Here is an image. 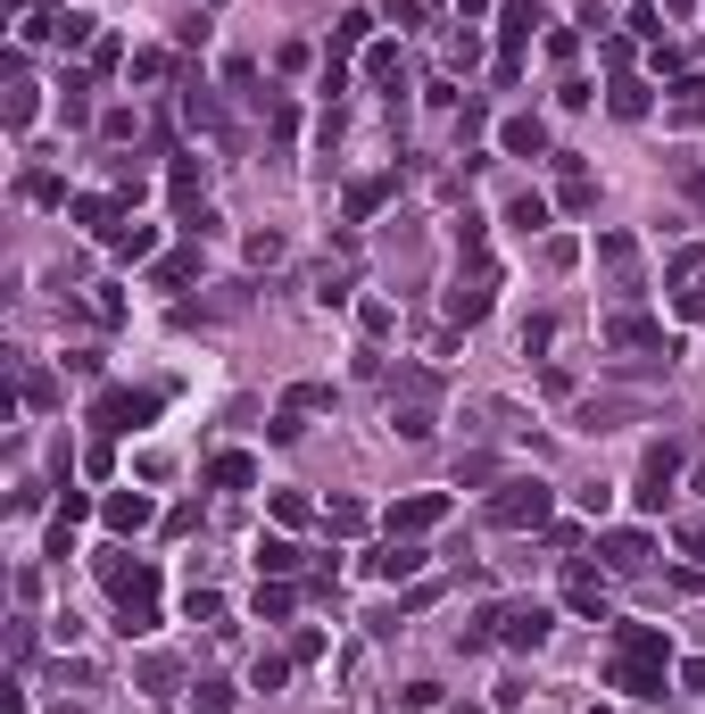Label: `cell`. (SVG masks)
I'll list each match as a JSON object with an SVG mask.
<instances>
[{"instance_id": "22", "label": "cell", "mask_w": 705, "mask_h": 714, "mask_svg": "<svg viewBox=\"0 0 705 714\" xmlns=\"http://www.w3.org/2000/svg\"><path fill=\"white\" fill-rule=\"evenodd\" d=\"M167 191H175V216L191 225V216H200V158H191V150L167 167Z\"/></svg>"}, {"instance_id": "53", "label": "cell", "mask_w": 705, "mask_h": 714, "mask_svg": "<svg viewBox=\"0 0 705 714\" xmlns=\"http://www.w3.org/2000/svg\"><path fill=\"white\" fill-rule=\"evenodd\" d=\"M100 133H109V142H133V133H142V116H133V109H109V116H100Z\"/></svg>"}, {"instance_id": "39", "label": "cell", "mask_w": 705, "mask_h": 714, "mask_svg": "<svg viewBox=\"0 0 705 714\" xmlns=\"http://www.w3.org/2000/svg\"><path fill=\"white\" fill-rule=\"evenodd\" d=\"M233 706H242L233 681H200V690H191V714H233Z\"/></svg>"}, {"instance_id": "4", "label": "cell", "mask_w": 705, "mask_h": 714, "mask_svg": "<svg viewBox=\"0 0 705 714\" xmlns=\"http://www.w3.org/2000/svg\"><path fill=\"white\" fill-rule=\"evenodd\" d=\"M499 308V266L490 258H465L457 282H448V324H482Z\"/></svg>"}, {"instance_id": "26", "label": "cell", "mask_w": 705, "mask_h": 714, "mask_svg": "<svg viewBox=\"0 0 705 714\" xmlns=\"http://www.w3.org/2000/svg\"><path fill=\"white\" fill-rule=\"evenodd\" d=\"M208 482H216V490H249V482H258V457H242V449L208 457Z\"/></svg>"}, {"instance_id": "8", "label": "cell", "mask_w": 705, "mask_h": 714, "mask_svg": "<svg viewBox=\"0 0 705 714\" xmlns=\"http://www.w3.org/2000/svg\"><path fill=\"white\" fill-rule=\"evenodd\" d=\"M382 524H390V540H424V532L448 524V490H407V499H399Z\"/></svg>"}, {"instance_id": "47", "label": "cell", "mask_w": 705, "mask_h": 714, "mask_svg": "<svg viewBox=\"0 0 705 714\" xmlns=\"http://www.w3.org/2000/svg\"><path fill=\"white\" fill-rule=\"evenodd\" d=\"M249 266H282V233H275V225L249 233Z\"/></svg>"}, {"instance_id": "63", "label": "cell", "mask_w": 705, "mask_h": 714, "mask_svg": "<svg viewBox=\"0 0 705 714\" xmlns=\"http://www.w3.org/2000/svg\"><path fill=\"white\" fill-rule=\"evenodd\" d=\"M697 490H705V466H697Z\"/></svg>"}, {"instance_id": "27", "label": "cell", "mask_w": 705, "mask_h": 714, "mask_svg": "<svg viewBox=\"0 0 705 714\" xmlns=\"http://www.w3.org/2000/svg\"><path fill=\"white\" fill-rule=\"evenodd\" d=\"M58 109H67V125H92V76H83V67H67V83H58Z\"/></svg>"}, {"instance_id": "54", "label": "cell", "mask_w": 705, "mask_h": 714, "mask_svg": "<svg viewBox=\"0 0 705 714\" xmlns=\"http://www.w3.org/2000/svg\"><path fill=\"white\" fill-rule=\"evenodd\" d=\"M597 58H606L614 76H631V42H623V34H606V42H597Z\"/></svg>"}, {"instance_id": "17", "label": "cell", "mask_w": 705, "mask_h": 714, "mask_svg": "<svg viewBox=\"0 0 705 714\" xmlns=\"http://www.w3.org/2000/svg\"><path fill=\"white\" fill-rule=\"evenodd\" d=\"M539 25H548V9H539V0H506V9H499V42H506V58H523V42H531Z\"/></svg>"}, {"instance_id": "16", "label": "cell", "mask_w": 705, "mask_h": 714, "mask_svg": "<svg viewBox=\"0 0 705 714\" xmlns=\"http://www.w3.org/2000/svg\"><path fill=\"white\" fill-rule=\"evenodd\" d=\"M573 424L581 433H614V424H648V408H639V399H581Z\"/></svg>"}, {"instance_id": "33", "label": "cell", "mask_w": 705, "mask_h": 714, "mask_svg": "<svg viewBox=\"0 0 705 714\" xmlns=\"http://www.w3.org/2000/svg\"><path fill=\"white\" fill-rule=\"evenodd\" d=\"M109 249H116V258H158V225H116Z\"/></svg>"}, {"instance_id": "48", "label": "cell", "mask_w": 705, "mask_h": 714, "mask_svg": "<svg viewBox=\"0 0 705 714\" xmlns=\"http://www.w3.org/2000/svg\"><path fill=\"white\" fill-rule=\"evenodd\" d=\"M307 515H316V507H307L299 490H275V524H307Z\"/></svg>"}, {"instance_id": "11", "label": "cell", "mask_w": 705, "mask_h": 714, "mask_svg": "<svg viewBox=\"0 0 705 714\" xmlns=\"http://www.w3.org/2000/svg\"><path fill=\"white\" fill-rule=\"evenodd\" d=\"M672 482H681V449H672V440H656V449H648V466H639V490H631V499H639L648 515H664Z\"/></svg>"}, {"instance_id": "45", "label": "cell", "mask_w": 705, "mask_h": 714, "mask_svg": "<svg viewBox=\"0 0 705 714\" xmlns=\"http://www.w3.org/2000/svg\"><path fill=\"white\" fill-rule=\"evenodd\" d=\"M167 67H175L167 51H133V83H167Z\"/></svg>"}, {"instance_id": "36", "label": "cell", "mask_w": 705, "mask_h": 714, "mask_svg": "<svg viewBox=\"0 0 705 714\" xmlns=\"http://www.w3.org/2000/svg\"><path fill=\"white\" fill-rule=\"evenodd\" d=\"M291 606H299V590H291V582H258V623H282Z\"/></svg>"}, {"instance_id": "62", "label": "cell", "mask_w": 705, "mask_h": 714, "mask_svg": "<svg viewBox=\"0 0 705 714\" xmlns=\"http://www.w3.org/2000/svg\"><path fill=\"white\" fill-rule=\"evenodd\" d=\"M457 714H482V706H457Z\"/></svg>"}, {"instance_id": "35", "label": "cell", "mask_w": 705, "mask_h": 714, "mask_svg": "<svg viewBox=\"0 0 705 714\" xmlns=\"http://www.w3.org/2000/svg\"><path fill=\"white\" fill-rule=\"evenodd\" d=\"M606 109H614V116H648V83H639V76H614Z\"/></svg>"}, {"instance_id": "3", "label": "cell", "mask_w": 705, "mask_h": 714, "mask_svg": "<svg viewBox=\"0 0 705 714\" xmlns=\"http://www.w3.org/2000/svg\"><path fill=\"white\" fill-rule=\"evenodd\" d=\"M557 515V490L539 482V473H515V482H499V499H490V524L499 532H539Z\"/></svg>"}, {"instance_id": "23", "label": "cell", "mask_w": 705, "mask_h": 714, "mask_svg": "<svg viewBox=\"0 0 705 714\" xmlns=\"http://www.w3.org/2000/svg\"><path fill=\"white\" fill-rule=\"evenodd\" d=\"M664 125H705V76H681V83H672Z\"/></svg>"}, {"instance_id": "60", "label": "cell", "mask_w": 705, "mask_h": 714, "mask_svg": "<svg viewBox=\"0 0 705 714\" xmlns=\"http://www.w3.org/2000/svg\"><path fill=\"white\" fill-rule=\"evenodd\" d=\"M681 191H689V200H705V167H681Z\"/></svg>"}, {"instance_id": "56", "label": "cell", "mask_w": 705, "mask_h": 714, "mask_svg": "<svg viewBox=\"0 0 705 714\" xmlns=\"http://www.w3.org/2000/svg\"><path fill=\"white\" fill-rule=\"evenodd\" d=\"M183 116H191V125H200V133H216V125H224V116H216V100H200V92L183 100Z\"/></svg>"}, {"instance_id": "55", "label": "cell", "mask_w": 705, "mask_h": 714, "mask_svg": "<svg viewBox=\"0 0 705 714\" xmlns=\"http://www.w3.org/2000/svg\"><path fill=\"white\" fill-rule=\"evenodd\" d=\"M573 258H581V249L564 242V233H548V242H539V266H573Z\"/></svg>"}, {"instance_id": "7", "label": "cell", "mask_w": 705, "mask_h": 714, "mask_svg": "<svg viewBox=\"0 0 705 714\" xmlns=\"http://www.w3.org/2000/svg\"><path fill=\"white\" fill-rule=\"evenodd\" d=\"M606 349L614 357H672V341H664V324H656V316L614 308V316H606Z\"/></svg>"}, {"instance_id": "19", "label": "cell", "mask_w": 705, "mask_h": 714, "mask_svg": "<svg viewBox=\"0 0 705 714\" xmlns=\"http://www.w3.org/2000/svg\"><path fill=\"white\" fill-rule=\"evenodd\" d=\"M564 606H573V615H597V623H606V573L573 565V573H564Z\"/></svg>"}, {"instance_id": "24", "label": "cell", "mask_w": 705, "mask_h": 714, "mask_svg": "<svg viewBox=\"0 0 705 714\" xmlns=\"http://www.w3.org/2000/svg\"><path fill=\"white\" fill-rule=\"evenodd\" d=\"M390 191H399V175H357V183H349V225H366Z\"/></svg>"}, {"instance_id": "13", "label": "cell", "mask_w": 705, "mask_h": 714, "mask_svg": "<svg viewBox=\"0 0 705 714\" xmlns=\"http://www.w3.org/2000/svg\"><path fill=\"white\" fill-rule=\"evenodd\" d=\"M597 266L614 275V291H639V242H631L623 225H606V233H597Z\"/></svg>"}, {"instance_id": "14", "label": "cell", "mask_w": 705, "mask_h": 714, "mask_svg": "<svg viewBox=\"0 0 705 714\" xmlns=\"http://www.w3.org/2000/svg\"><path fill=\"white\" fill-rule=\"evenodd\" d=\"M597 557H606L614 573H648L656 540H648V532H631V524H623V532H597Z\"/></svg>"}, {"instance_id": "32", "label": "cell", "mask_w": 705, "mask_h": 714, "mask_svg": "<svg viewBox=\"0 0 705 714\" xmlns=\"http://www.w3.org/2000/svg\"><path fill=\"white\" fill-rule=\"evenodd\" d=\"M349 291H357V266H349V258H340V266H316V300H324V308H340Z\"/></svg>"}, {"instance_id": "31", "label": "cell", "mask_w": 705, "mask_h": 714, "mask_svg": "<svg viewBox=\"0 0 705 714\" xmlns=\"http://www.w3.org/2000/svg\"><path fill=\"white\" fill-rule=\"evenodd\" d=\"M291 665H299L291 648H266V657L249 665V690H282V681H291Z\"/></svg>"}, {"instance_id": "40", "label": "cell", "mask_w": 705, "mask_h": 714, "mask_svg": "<svg viewBox=\"0 0 705 714\" xmlns=\"http://www.w3.org/2000/svg\"><path fill=\"white\" fill-rule=\"evenodd\" d=\"M366 34H373V9H349V18L333 25V58H340V51H357Z\"/></svg>"}, {"instance_id": "61", "label": "cell", "mask_w": 705, "mask_h": 714, "mask_svg": "<svg viewBox=\"0 0 705 714\" xmlns=\"http://www.w3.org/2000/svg\"><path fill=\"white\" fill-rule=\"evenodd\" d=\"M482 9H490V0H465V18H482Z\"/></svg>"}, {"instance_id": "42", "label": "cell", "mask_w": 705, "mask_h": 714, "mask_svg": "<svg viewBox=\"0 0 705 714\" xmlns=\"http://www.w3.org/2000/svg\"><path fill=\"white\" fill-rule=\"evenodd\" d=\"M183 615H191V623H224V599H216V590H208V582H191Z\"/></svg>"}, {"instance_id": "5", "label": "cell", "mask_w": 705, "mask_h": 714, "mask_svg": "<svg viewBox=\"0 0 705 714\" xmlns=\"http://www.w3.org/2000/svg\"><path fill=\"white\" fill-rule=\"evenodd\" d=\"M482 623H490V639H499V648H539V639L557 632L539 599H499V606H490Z\"/></svg>"}, {"instance_id": "59", "label": "cell", "mask_w": 705, "mask_h": 714, "mask_svg": "<svg viewBox=\"0 0 705 714\" xmlns=\"http://www.w3.org/2000/svg\"><path fill=\"white\" fill-rule=\"evenodd\" d=\"M681 548H689V557L705 565V524H681Z\"/></svg>"}, {"instance_id": "18", "label": "cell", "mask_w": 705, "mask_h": 714, "mask_svg": "<svg viewBox=\"0 0 705 714\" xmlns=\"http://www.w3.org/2000/svg\"><path fill=\"white\" fill-rule=\"evenodd\" d=\"M557 208H573V216L597 208V175L581 167V158H557Z\"/></svg>"}, {"instance_id": "41", "label": "cell", "mask_w": 705, "mask_h": 714, "mask_svg": "<svg viewBox=\"0 0 705 714\" xmlns=\"http://www.w3.org/2000/svg\"><path fill=\"white\" fill-rule=\"evenodd\" d=\"M465 258H490V225H482V216H465V225H457V266Z\"/></svg>"}, {"instance_id": "20", "label": "cell", "mask_w": 705, "mask_h": 714, "mask_svg": "<svg viewBox=\"0 0 705 714\" xmlns=\"http://www.w3.org/2000/svg\"><path fill=\"white\" fill-rule=\"evenodd\" d=\"M499 150H506V158H548V125H539V116H506V125H499Z\"/></svg>"}, {"instance_id": "25", "label": "cell", "mask_w": 705, "mask_h": 714, "mask_svg": "<svg viewBox=\"0 0 705 714\" xmlns=\"http://www.w3.org/2000/svg\"><path fill=\"white\" fill-rule=\"evenodd\" d=\"M34 109H42V100H34V76H25V58H9V125H34Z\"/></svg>"}, {"instance_id": "15", "label": "cell", "mask_w": 705, "mask_h": 714, "mask_svg": "<svg viewBox=\"0 0 705 714\" xmlns=\"http://www.w3.org/2000/svg\"><path fill=\"white\" fill-rule=\"evenodd\" d=\"M366 565H373V582H390V590H399V582H415V573H424L432 557H424L415 540H382V548H373Z\"/></svg>"}, {"instance_id": "57", "label": "cell", "mask_w": 705, "mask_h": 714, "mask_svg": "<svg viewBox=\"0 0 705 714\" xmlns=\"http://www.w3.org/2000/svg\"><path fill=\"white\" fill-rule=\"evenodd\" d=\"M357 324H366V333L382 341V333H390V300H366V308H357Z\"/></svg>"}, {"instance_id": "43", "label": "cell", "mask_w": 705, "mask_h": 714, "mask_svg": "<svg viewBox=\"0 0 705 714\" xmlns=\"http://www.w3.org/2000/svg\"><path fill=\"white\" fill-rule=\"evenodd\" d=\"M366 76H373V83H399V42H373V51H366Z\"/></svg>"}, {"instance_id": "30", "label": "cell", "mask_w": 705, "mask_h": 714, "mask_svg": "<svg viewBox=\"0 0 705 714\" xmlns=\"http://www.w3.org/2000/svg\"><path fill=\"white\" fill-rule=\"evenodd\" d=\"M366 524H373V515H366V499H333V507H324V532H333V540H357Z\"/></svg>"}, {"instance_id": "37", "label": "cell", "mask_w": 705, "mask_h": 714, "mask_svg": "<svg viewBox=\"0 0 705 714\" xmlns=\"http://www.w3.org/2000/svg\"><path fill=\"white\" fill-rule=\"evenodd\" d=\"M282 408H291V415H316V408H333V382H291V391H282Z\"/></svg>"}, {"instance_id": "1", "label": "cell", "mask_w": 705, "mask_h": 714, "mask_svg": "<svg viewBox=\"0 0 705 714\" xmlns=\"http://www.w3.org/2000/svg\"><path fill=\"white\" fill-rule=\"evenodd\" d=\"M664 632L656 623H614V657H606V690L639 698V706H656L664 698Z\"/></svg>"}, {"instance_id": "38", "label": "cell", "mask_w": 705, "mask_h": 714, "mask_svg": "<svg viewBox=\"0 0 705 714\" xmlns=\"http://www.w3.org/2000/svg\"><path fill=\"white\" fill-rule=\"evenodd\" d=\"M149 275H158V282L175 291V282H191V275H200V249H167V258L149 266Z\"/></svg>"}, {"instance_id": "34", "label": "cell", "mask_w": 705, "mask_h": 714, "mask_svg": "<svg viewBox=\"0 0 705 714\" xmlns=\"http://www.w3.org/2000/svg\"><path fill=\"white\" fill-rule=\"evenodd\" d=\"M506 225H515V233H539V225H548V200H539V191H515V200H506Z\"/></svg>"}, {"instance_id": "49", "label": "cell", "mask_w": 705, "mask_h": 714, "mask_svg": "<svg viewBox=\"0 0 705 714\" xmlns=\"http://www.w3.org/2000/svg\"><path fill=\"white\" fill-rule=\"evenodd\" d=\"M631 34H639V42H664V9H648V0H639V9H631Z\"/></svg>"}, {"instance_id": "28", "label": "cell", "mask_w": 705, "mask_h": 714, "mask_svg": "<svg viewBox=\"0 0 705 714\" xmlns=\"http://www.w3.org/2000/svg\"><path fill=\"white\" fill-rule=\"evenodd\" d=\"M51 42H58V51H92V9H58Z\"/></svg>"}, {"instance_id": "2", "label": "cell", "mask_w": 705, "mask_h": 714, "mask_svg": "<svg viewBox=\"0 0 705 714\" xmlns=\"http://www.w3.org/2000/svg\"><path fill=\"white\" fill-rule=\"evenodd\" d=\"M382 399H390V433L399 440H432V424H440V366H390Z\"/></svg>"}, {"instance_id": "29", "label": "cell", "mask_w": 705, "mask_h": 714, "mask_svg": "<svg viewBox=\"0 0 705 714\" xmlns=\"http://www.w3.org/2000/svg\"><path fill=\"white\" fill-rule=\"evenodd\" d=\"M67 208H75V225H92L100 242L116 233V200H109V191H83V200H67Z\"/></svg>"}, {"instance_id": "9", "label": "cell", "mask_w": 705, "mask_h": 714, "mask_svg": "<svg viewBox=\"0 0 705 714\" xmlns=\"http://www.w3.org/2000/svg\"><path fill=\"white\" fill-rule=\"evenodd\" d=\"M100 582L116 590V606H158V573H149L142 557H125V548H109V557H100Z\"/></svg>"}, {"instance_id": "50", "label": "cell", "mask_w": 705, "mask_h": 714, "mask_svg": "<svg viewBox=\"0 0 705 714\" xmlns=\"http://www.w3.org/2000/svg\"><path fill=\"white\" fill-rule=\"evenodd\" d=\"M25 200H42V208H58V200H67V183H58V175H25Z\"/></svg>"}, {"instance_id": "46", "label": "cell", "mask_w": 705, "mask_h": 714, "mask_svg": "<svg viewBox=\"0 0 705 714\" xmlns=\"http://www.w3.org/2000/svg\"><path fill=\"white\" fill-rule=\"evenodd\" d=\"M25 408H58V382L42 366H25Z\"/></svg>"}, {"instance_id": "52", "label": "cell", "mask_w": 705, "mask_h": 714, "mask_svg": "<svg viewBox=\"0 0 705 714\" xmlns=\"http://www.w3.org/2000/svg\"><path fill=\"white\" fill-rule=\"evenodd\" d=\"M266 125H275V133H282V142H291V125H299V109H291V100H282V92H266Z\"/></svg>"}, {"instance_id": "12", "label": "cell", "mask_w": 705, "mask_h": 714, "mask_svg": "<svg viewBox=\"0 0 705 714\" xmlns=\"http://www.w3.org/2000/svg\"><path fill=\"white\" fill-rule=\"evenodd\" d=\"M100 515H109L116 540H133V532L158 524V499H149V490H109V499H100Z\"/></svg>"}, {"instance_id": "6", "label": "cell", "mask_w": 705, "mask_h": 714, "mask_svg": "<svg viewBox=\"0 0 705 714\" xmlns=\"http://www.w3.org/2000/svg\"><path fill=\"white\" fill-rule=\"evenodd\" d=\"M158 408H167V391H125V382H116V391L92 399V424H100V433H142Z\"/></svg>"}, {"instance_id": "21", "label": "cell", "mask_w": 705, "mask_h": 714, "mask_svg": "<svg viewBox=\"0 0 705 714\" xmlns=\"http://www.w3.org/2000/svg\"><path fill=\"white\" fill-rule=\"evenodd\" d=\"M299 565H307V548H299V540H282V532H275V540H258V582H291Z\"/></svg>"}, {"instance_id": "51", "label": "cell", "mask_w": 705, "mask_h": 714, "mask_svg": "<svg viewBox=\"0 0 705 714\" xmlns=\"http://www.w3.org/2000/svg\"><path fill=\"white\" fill-rule=\"evenodd\" d=\"M548 341H557V316H531V324H523V357H539Z\"/></svg>"}, {"instance_id": "44", "label": "cell", "mask_w": 705, "mask_h": 714, "mask_svg": "<svg viewBox=\"0 0 705 714\" xmlns=\"http://www.w3.org/2000/svg\"><path fill=\"white\" fill-rule=\"evenodd\" d=\"M116 632H125V639H149V632H158V606H116Z\"/></svg>"}, {"instance_id": "10", "label": "cell", "mask_w": 705, "mask_h": 714, "mask_svg": "<svg viewBox=\"0 0 705 714\" xmlns=\"http://www.w3.org/2000/svg\"><path fill=\"white\" fill-rule=\"evenodd\" d=\"M664 291H672V308H681L689 324L705 316V249H672V266H664Z\"/></svg>"}, {"instance_id": "58", "label": "cell", "mask_w": 705, "mask_h": 714, "mask_svg": "<svg viewBox=\"0 0 705 714\" xmlns=\"http://www.w3.org/2000/svg\"><path fill=\"white\" fill-rule=\"evenodd\" d=\"M681 690H697V698H705V657H689V665H681Z\"/></svg>"}]
</instances>
